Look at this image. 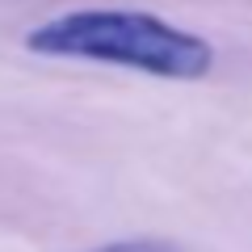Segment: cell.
Instances as JSON below:
<instances>
[{
  "instance_id": "2",
  "label": "cell",
  "mask_w": 252,
  "mask_h": 252,
  "mask_svg": "<svg viewBox=\"0 0 252 252\" xmlns=\"http://www.w3.org/2000/svg\"><path fill=\"white\" fill-rule=\"evenodd\" d=\"M97 252H177V248L164 240H122V244H109V248H97Z\"/></svg>"
},
{
  "instance_id": "1",
  "label": "cell",
  "mask_w": 252,
  "mask_h": 252,
  "mask_svg": "<svg viewBox=\"0 0 252 252\" xmlns=\"http://www.w3.org/2000/svg\"><path fill=\"white\" fill-rule=\"evenodd\" d=\"M30 51L59 59H93L130 72H147L160 80H202L215 67V51L206 38L181 26L130 9H80L55 17L26 38Z\"/></svg>"
}]
</instances>
